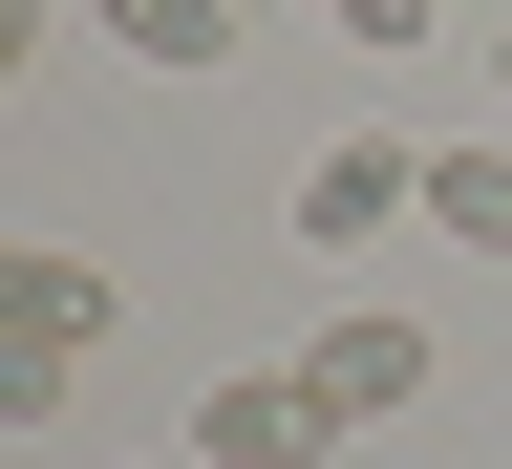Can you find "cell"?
Returning <instances> with one entry per match:
<instances>
[{"label": "cell", "instance_id": "6da1fadb", "mask_svg": "<svg viewBox=\"0 0 512 469\" xmlns=\"http://www.w3.org/2000/svg\"><path fill=\"white\" fill-rule=\"evenodd\" d=\"M86 342H107V278H86V256H0V427H43L64 384H86Z\"/></svg>", "mask_w": 512, "mask_h": 469}, {"label": "cell", "instance_id": "7a4b0ae2", "mask_svg": "<svg viewBox=\"0 0 512 469\" xmlns=\"http://www.w3.org/2000/svg\"><path fill=\"white\" fill-rule=\"evenodd\" d=\"M299 384H320V427H384V406H427V320H384V299H342Z\"/></svg>", "mask_w": 512, "mask_h": 469}, {"label": "cell", "instance_id": "3957f363", "mask_svg": "<svg viewBox=\"0 0 512 469\" xmlns=\"http://www.w3.org/2000/svg\"><path fill=\"white\" fill-rule=\"evenodd\" d=\"M342 427H320V384L299 363H256V384H214V406H192V469H320Z\"/></svg>", "mask_w": 512, "mask_h": 469}, {"label": "cell", "instance_id": "277c9868", "mask_svg": "<svg viewBox=\"0 0 512 469\" xmlns=\"http://www.w3.org/2000/svg\"><path fill=\"white\" fill-rule=\"evenodd\" d=\"M384 214H427V150H384V128H342V150L299 171V235L342 256V235H384Z\"/></svg>", "mask_w": 512, "mask_h": 469}, {"label": "cell", "instance_id": "5b68a950", "mask_svg": "<svg viewBox=\"0 0 512 469\" xmlns=\"http://www.w3.org/2000/svg\"><path fill=\"white\" fill-rule=\"evenodd\" d=\"M427 235L448 256H512V150H427Z\"/></svg>", "mask_w": 512, "mask_h": 469}, {"label": "cell", "instance_id": "8992f818", "mask_svg": "<svg viewBox=\"0 0 512 469\" xmlns=\"http://www.w3.org/2000/svg\"><path fill=\"white\" fill-rule=\"evenodd\" d=\"M128 64H235V0H86Z\"/></svg>", "mask_w": 512, "mask_h": 469}, {"label": "cell", "instance_id": "52a82bcc", "mask_svg": "<svg viewBox=\"0 0 512 469\" xmlns=\"http://www.w3.org/2000/svg\"><path fill=\"white\" fill-rule=\"evenodd\" d=\"M320 22H342V43H384V64H406V43H427V0H320Z\"/></svg>", "mask_w": 512, "mask_h": 469}, {"label": "cell", "instance_id": "ba28073f", "mask_svg": "<svg viewBox=\"0 0 512 469\" xmlns=\"http://www.w3.org/2000/svg\"><path fill=\"white\" fill-rule=\"evenodd\" d=\"M491 86H512V43H491Z\"/></svg>", "mask_w": 512, "mask_h": 469}, {"label": "cell", "instance_id": "9c48e42d", "mask_svg": "<svg viewBox=\"0 0 512 469\" xmlns=\"http://www.w3.org/2000/svg\"><path fill=\"white\" fill-rule=\"evenodd\" d=\"M171 469H192V448H171Z\"/></svg>", "mask_w": 512, "mask_h": 469}]
</instances>
